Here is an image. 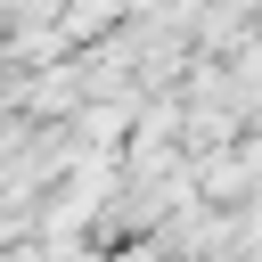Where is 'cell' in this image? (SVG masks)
<instances>
[{
    "label": "cell",
    "instance_id": "cell-1",
    "mask_svg": "<svg viewBox=\"0 0 262 262\" xmlns=\"http://www.w3.org/2000/svg\"><path fill=\"white\" fill-rule=\"evenodd\" d=\"M57 8H66V0H0V33H8V25H49Z\"/></svg>",
    "mask_w": 262,
    "mask_h": 262
}]
</instances>
